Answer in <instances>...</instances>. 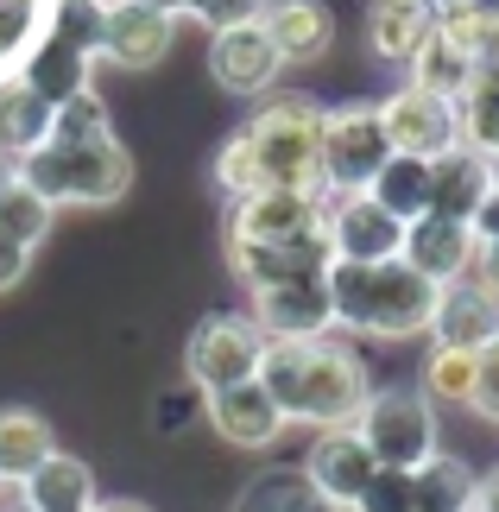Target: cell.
Returning a JSON list of instances; mask_svg holds the SVG:
<instances>
[{
  "label": "cell",
  "mask_w": 499,
  "mask_h": 512,
  "mask_svg": "<svg viewBox=\"0 0 499 512\" xmlns=\"http://www.w3.org/2000/svg\"><path fill=\"white\" fill-rule=\"evenodd\" d=\"M259 380L272 386L285 424H310V430L354 424L373 392L361 354L335 336H272L266 361H259Z\"/></svg>",
  "instance_id": "6da1fadb"
},
{
  "label": "cell",
  "mask_w": 499,
  "mask_h": 512,
  "mask_svg": "<svg viewBox=\"0 0 499 512\" xmlns=\"http://www.w3.org/2000/svg\"><path fill=\"white\" fill-rule=\"evenodd\" d=\"M329 298H335V329H354L373 342H411L430 336L443 285L424 279L405 253L398 260H335Z\"/></svg>",
  "instance_id": "7a4b0ae2"
},
{
  "label": "cell",
  "mask_w": 499,
  "mask_h": 512,
  "mask_svg": "<svg viewBox=\"0 0 499 512\" xmlns=\"http://www.w3.org/2000/svg\"><path fill=\"white\" fill-rule=\"evenodd\" d=\"M241 140L259 165V190H316L323 184V108L310 95H266L259 114L241 127Z\"/></svg>",
  "instance_id": "3957f363"
},
{
  "label": "cell",
  "mask_w": 499,
  "mask_h": 512,
  "mask_svg": "<svg viewBox=\"0 0 499 512\" xmlns=\"http://www.w3.org/2000/svg\"><path fill=\"white\" fill-rule=\"evenodd\" d=\"M13 171L26 177L38 196H51L57 209L64 203H83V209L114 203V196H127V184H133V159H127V146L114 140V133H89V140L51 133V140Z\"/></svg>",
  "instance_id": "277c9868"
},
{
  "label": "cell",
  "mask_w": 499,
  "mask_h": 512,
  "mask_svg": "<svg viewBox=\"0 0 499 512\" xmlns=\"http://www.w3.org/2000/svg\"><path fill=\"white\" fill-rule=\"evenodd\" d=\"M354 430L367 437L379 468H424L443 449V424H436V405L424 399V386H373Z\"/></svg>",
  "instance_id": "5b68a950"
},
{
  "label": "cell",
  "mask_w": 499,
  "mask_h": 512,
  "mask_svg": "<svg viewBox=\"0 0 499 512\" xmlns=\"http://www.w3.org/2000/svg\"><path fill=\"white\" fill-rule=\"evenodd\" d=\"M386 159H392V140H386V121H379V102L323 108V184H329V196L367 190Z\"/></svg>",
  "instance_id": "8992f818"
},
{
  "label": "cell",
  "mask_w": 499,
  "mask_h": 512,
  "mask_svg": "<svg viewBox=\"0 0 499 512\" xmlns=\"http://www.w3.org/2000/svg\"><path fill=\"white\" fill-rule=\"evenodd\" d=\"M266 329H259L253 317H234V310H222V317H203L190 329L184 342V380L196 392H215V386H234V380H253L259 361H266Z\"/></svg>",
  "instance_id": "52a82bcc"
},
{
  "label": "cell",
  "mask_w": 499,
  "mask_h": 512,
  "mask_svg": "<svg viewBox=\"0 0 499 512\" xmlns=\"http://www.w3.org/2000/svg\"><path fill=\"white\" fill-rule=\"evenodd\" d=\"M379 121H386L392 152H411V159H443L449 146H462V108L417 83H398L379 102Z\"/></svg>",
  "instance_id": "ba28073f"
},
{
  "label": "cell",
  "mask_w": 499,
  "mask_h": 512,
  "mask_svg": "<svg viewBox=\"0 0 499 512\" xmlns=\"http://www.w3.org/2000/svg\"><path fill=\"white\" fill-rule=\"evenodd\" d=\"M329 228V196L316 190H253L228 209V241H304Z\"/></svg>",
  "instance_id": "9c48e42d"
},
{
  "label": "cell",
  "mask_w": 499,
  "mask_h": 512,
  "mask_svg": "<svg viewBox=\"0 0 499 512\" xmlns=\"http://www.w3.org/2000/svg\"><path fill=\"white\" fill-rule=\"evenodd\" d=\"M203 418L215 424V437H228L234 449H272L285 437V411H278L272 386L259 380H234V386H215L203 392Z\"/></svg>",
  "instance_id": "30bf717a"
},
{
  "label": "cell",
  "mask_w": 499,
  "mask_h": 512,
  "mask_svg": "<svg viewBox=\"0 0 499 512\" xmlns=\"http://www.w3.org/2000/svg\"><path fill=\"white\" fill-rule=\"evenodd\" d=\"M247 317L266 336H329L335 329V298H329V272L310 279H278V285H253V310Z\"/></svg>",
  "instance_id": "8fae6325"
},
{
  "label": "cell",
  "mask_w": 499,
  "mask_h": 512,
  "mask_svg": "<svg viewBox=\"0 0 499 512\" xmlns=\"http://www.w3.org/2000/svg\"><path fill=\"white\" fill-rule=\"evenodd\" d=\"M209 76H215L228 95H272L278 76H285V57H278L266 19H247V26L215 32V45H209Z\"/></svg>",
  "instance_id": "7c38bea8"
},
{
  "label": "cell",
  "mask_w": 499,
  "mask_h": 512,
  "mask_svg": "<svg viewBox=\"0 0 499 512\" xmlns=\"http://www.w3.org/2000/svg\"><path fill=\"white\" fill-rule=\"evenodd\" d=\"M329 247L335 260H398L405 253V222L386 203H373L367 190L329 196Z\"/></svg>",
  "instance_id": "4fadbf2b"
},
{
  "label": "cell",
  "mask_w": 499,
  "mask_h": 512,
  "mask_svg": "<svg viewBox=\"0 0 499 512\" xmlns=\"http://www.w3.org/2000/svg\"><path fill=\"white\" fill-rule=\"evenodd\" d=\"M228 266H234V279L253 291V285L329 272L335 266V247H329V228L304 234V241H228Z\"/></svg>",
  "instance_id": "5bb4252c"
},
{
  "label": "cell",
  "mask_w": 499,
  "mask_h": 512,
  "mask_svg": "<svg viewBox=\"0 0 499 512\" xmlns=\"http://www.w3.org/2000/svg\"><path fill=\"white\" fill-rule=\"evenodd\" d=\"M304 475L348 512L354 500L367 494V481L379 475V462H373V449H367L361 430L342 424V430H316V443H310V456H304Z\"/></svg>",
  "instance_id": "9a60e30c"
},
{
  "label": "cell",
  "mask_w": 499,
  "mask_h": 512,
  "mask_svg": "<svg viewBox=\"0 0 499 512\" xmlns=\"http://www.w3.org/2000/svg\"><path fill=\"white\" fill-rule=\"evenodd\" d=\"M171 26L177 19L146 0H114V7H102V57L121 70H152L171 51Z\"/></svg>",
  "instance_id": "2e32d148"
},
{
  "label": "cell",
  "mask_w": 499,
  "mask_h": 512,
  "mask_svg": "<svg viewBox=\"0 0 499 512\" xmlns=\"http://www.w3.org/2000/svg\"><path fill=\"white\" fill-rule=\"evenodd\" d=\"M474 247H481V234L468 222H449V215H417V222H405V260L436 285L468 279Z\"/></svg>",
  "instance_id": "e0dca14e"
},
{
  "label": "cell",
  "mask_w": 499,
  "mask_h": 512,
  "mask_svg": "<svg viewBox=\"0 0 499 512\" xmlns=\"http://www.w3.org/2000/svg\"><path fill=\"white\" fill-rule=\"evenodd\" d=\"M487 190H493V159L474 152L468 140L449 146L443 159H430V215H449V222L474 228V209L487 203Z\"/></svg>",
  "instance_id": "ac0fdd59"
},
{
  "label": "cell",
  "mask_w": 499,
  "mask_h": 512,
  "mask_svg": "<svg viewBox=\"0 0 499 512\" xmlns=\"http://www.w3.org/2000/svg\"><path fill=\"white\" fill-rule=\"evenodd\" d=\"M51 127H57V102H45L26 76H7V83H0V159L26 165L32 152L51 140Z\"/></svg>",
  "instance_id": "d6986e66"
},
{
  "label": "cell",
  "mask_w": 499,
  "mask_h": 512,
  "mask_svg": "<svg viewBox=\"0 0 499 512\" xmlns=\"http://www.w3.org/2000/svg\"><path fill=\"white\" fill-rule=\"evenodd\" d=\"M266 32L285 64H316L329 45H335V13L323 0H266Z\"/></svg>",
  "instance_id": "ffe728a7"
},
{
  "label": "cell",
  "mask_w": 499,
  "mask_h": 512,
  "mask_svg": "<svg viewBox=\"0 0 499 512\" xmlns=\"http://www.w3.org/2000/svg\"><path fill=\"white\" fill-rule=\"evenodd\" d=\"M430 336L449 342V348H474V354H481L487 342H499V304L474 279H455V285H443V298H436Z\"/></svg>",
  "instance_id": "44dd1931"
},
{
  "label": "cell",
  "mask_w": 499,
  "mask_h": 512,
  "mask_svg": "<svg viewBox=\"0 0 499 512\" xmlns=\"http://www.w3.org/2000/svg\"><path fill=\"white\" fill-rule=\"evenodd\" d=\"M430 32H436L430 0H373L367 7V45H373V57H386V64H411Z\"/></svg>",
  "instance_id": "7402d4cb"
},
{
  "label": "cell",
  "mask_w": 499,
  "mask_h": 512,
  "mask_svg": "<svg viewBox=\"0 0 499 512\" xmlns=\"http://www.w3.org/2000/svg\"><path fill=\"white\" fill-rule=\"evenodd\" d=\"M51 456H57V437H51V424L38 418V411H26V405L0 411V481L7 487L32 481Z\"/></svg>",
  "instance_id": "603a6c76"
},
{
  "label": "cell",
  "mask_w": 499,
  "mask_h": 512,
  "mask_svg": "<svg viewBox=\"0 0 499 512\" xmlns=\"http://www.w3.org/2000/svg\"><path fill=\"white\" fill-rule=\"evenodd\" d=\"M234 512H342V506L304 475V462H297V468H266V475H253L241 494H234Z\"/></svg>",
  "instance_id": "cb8c5ba5"
},
{
  "label": "cell",
  "mask_w": 499,
  "mask_h": 512,
  "mask_svg": "<svg viewBox=\"0 0 499 512\" xmlns=\"http://www.w3.org/2000/svg\"><path fill=\"white\" fill-rule=\"evenodd\" d=\"M19 494L32 500V512H95V475L76 456H64V449H57V456L38 468L32 481H19Z\"/></svg>",
  "instance_id": "d4e9b609"
},
{
  "label": "cell",
  "mask_w": 499,
  "mask_h": 512,
  "mask_svg": "<svg viewBox=\"0 0 499 512\" xmlns=\"http://www.w3.org/2000/svg\"><path fill=\"white\" fill-rule=\"evenodd\" d=\"M411 487H417V512H474V494H481V475L449 456V449H436L424 468H411Z\"/></svg>",
  "instance_id": "484cf974"
},
{
  "label": "cell",
  "mask_w": 499,
  "mask_h": 512,
  "mask_svg": "<svg viewBox=\"0 0 499 512\" xmlns=\"http://www.w3.org/2000/svg\"><path fill=\"white\" fill-rule=\"evenodd\" d=\"M373 203H386L398 222H417V215H430V159H411V152H392L379 177L367 184Z\"/></svg>",
  "instance_id": "4316f807"
},
{
  "label": "cell",
  "mask_w": 499,
  "mask_h": 512,
  "mask_svg": "<svg viewBox=\"0 0 499 512\" xmlns=\"http://www.w3.org/2000/svg\"><path fill=\"white\" fill-rule=\"evenodd\" d=\"M405 70H411L405 83H417V89H436V95H449V102H462V89L474 83V57H468L462 45H449L443 32H430L424 45H417V57H411Z\"/></svg>",
  "instance_id": "83f0119b"
},
{
  "label": "cell",
  "mask_w": 499,
  "mask_h": 512,
  "mask_svg": "<svg viewBox=\"0 0 499 512\" xmlns=\"http://www.w3.org/2000/svg\"><path fill=\"white\" fill-rule=\"evenodd\" d=\"M462 140L474 152H487V159H499V57H487V64H474V83L462 89Z\"/></svg>",
  "instance_id": "f1b7e54d"
},
{
  "label": "cell",
  "mask_w": 499,
  "mask_h": 512,
  "mask_svg": "<svg viewBox=\"0 0 499 512\" xmlns=\"http://www.w3.org/2000/svg\"><path fill=\"white\" fill-rule=\"evenodd\" d=\"M474 380H481V354L430 342V354H424V399L436 411H443V405H468L474 399Z\"/></svg>",
  "instance_id": "f546056e"
},
{
  "label": "cell",
  "mask_w": 499,
  "mask_h": 512,
  "mask_svg": "<svg viewBox=\"0 0 499 512\" xmlns=\"http://www.w3.org/2000/svg\"><path fill=\"white\" fill-rule=\"evenodd\" d=\"M436 32L462 45L474 64H487V57H499V0H455L436 13Z\"/></svg>",
  "instance_id": "4dcf8cb0"
},
{
  "label": "cell",
  "mask_w": 499,
  "mask_h": 512,
  "mask_svg": "<svg viewBox=\"0 0 499 512\" xmlns=\"http://www.w3.org/2000/svg\"><path fill=\"white\" fill-rule=\"evenodd\" d=\"M51 222H57V203H51V196H38L19 171H7V184H0V234L38 247L51 234Z\"/></svg>",
  "instance_id": "1f68e13d"
},
{
  "label": "cell",
  "mask_w": 499,
  "mask_h": 512,
  "mask_svg": "<svg viewBox=\"0 0 499 512\" xmlns=\"http://www.w3.org/2000/svg\"><path fill=\"white\" fill-rule=\"evenodd\" d=\"M348 512H417V487H411V468H379L367 481V494L354 500Z\"/></svg>",
  "instance_id": "d6a6232c"
},
{
  "label": "cell",
  "mask_w": 499,
  "mask_h": 512,
  "mask_svg": "<svg viewBox=\"0 0 499 512\" xmlns=\"http://www.w3.org/2000/svg\"><path fill=\"white\" fill-rule=\"evenodd\" d=\"M266 13V0H190V19H203L209 32H228V26H247V19Z\"/></svg>",
  "instance_id": "836d02e7"
},
{
  "label": "cell",
  "mask_w": 499,
  "mask_h": 512,
  "mask_svg": "<svg viewBox=\"0 0 499 512\" xmlns=\"http://www.w3.org/2000/svg\"><path fill=\"white\" fill-rule=\"evenodd\" d=\"M468 411H474V418H487V424H499V342L481 348V380H474Z\"/></svg>",
  "instance_id": "e575fe53"
},
{
  "label": "cell",
  "mask_w": 499,
  "mask_h": 512,
  "mask_svg": "<svg viewBox=\"0 0 499 512\" xmlns=\"http://www.w3.org/2000/svg\"><path fill=\"white\" fill-rule=\"evenodd\" d=\"M26 266H32V247L13 241V234H0V291H13L19 279H26Z\"/></svg>",
  "instance_id": "d590c367"
},
{
  "label": "cell",
  "mask_w": 499,
  "mask_h": 512,
  "mask_svg": "<svg viewBox=\"0 0 499 512\" xmlns=\"http://www.w3.org/2000/svg\"><path fill=\"white\" fill-rule=\"evenodd\" d=\"M468 279L487 291V298L499 304V241H481L474 247V266H468Z\"/></svg>",
  "instance_id": "8d00e7d4"
},
{
  "label": "cell",
  "mask_w": 499,
  "mask_h": 512,
  "mask_svg": "<svg viewBox=\"0 0 499 512\" xmlns=\"http://www.w3.org/2000/svg\"><path fill=\"white\" fill-rule=\"evenodd\" d=\"M474 234L481 241H499V177H493V190H487V203L474 209Z\"/></svg>",
  "instance_id": "74e56055"
},
{
  "label": "cell",
  "mask_w": 499,
  "mask_h": 512,
  "mask_svg": "<svg viewBox=\"0 0 499 512\" xmlns=\"http://www.w3.org/2000/svg\"><path fill=\"white\" fill-rule=\"evenodd\" d=\"M474 512H499V468L481 475V494H474Z\"/></svg>",
  "instance_id": "f35d334b"
},
{
  "label": "cell",
  "mask_w": 499,
  "mask_h": 512,
  "mask_svg": "<svg viewBox=\"0 0 499 512\" xmlns=\"http://www.w3.org/2000/svg\"><path fill=\"white\" fill-rule=\"evenodd\" d=\"M95 512H152L146 500H95Z\"/></svg>",
  "instance_id": "ab89813d"
},
{
  "label": "cell",
  "mask_w": 499,
  "mask_h": 512,
  "mask_svg": "<svg viewBox=\"0 0 499 512\" xmlns=\"http://www.w3.org/2000/svg\"><path fill=\"white\" fill-rule=\"evenodd\" d=\"M146 7H158V13H171V19H177V13H190V0H146Z\"/></svg>",
  "instance_id": "60d3db41"
},
{
  "label": "cell",
  "mask_w": 499,
  "mask_h": 512,
  "mask_svg": "<svg viewBox=\"0 0 499 512\" xmlns=\"http://www.w3.org/2000/svg\"><path fill=\"white\" fill-rule=\"evenodd\" d=\"M0 512H32V500H26V494H19V500H7V494H0Z\"/></svg>",
  "instance_id": "b9f144b4"
},
{
  "label": "cell",
  "mask_w": 499,
  "mask_h": 512,
  "mask_svg": "<svg viewBox=\"0 0 499 512\" xmlns=\"http://www.w3.org/2000/svg\"><path fill=\"white\" fill-rule=\"evenodd\" d=\"M430 7H436V13H443V7H455V0H430Z\"/></svg>",
  "instance_id": "7bdbcfd3"
},
{
  "label": "cell",
  "mask_w": 499,
  "mask_h": 512,
  "mask_svg": "<svg viewBox=\"0 0 499 512\" xmlns=\"http://www.w3.org/2000/svg\"><path fill=\"white\" fill-rule=\"evenodd\" d=\"M7 171H13V165H7V159H0V184H7Z\"/></svg>",
  "instance_id": "ee69618b"
},
{
  "label": "cell",
  "mask_w": 499,
  "mask_h": 512,
  "mask_svg": "<svg viewBox=\"0 0 499 512\" xmlns=\"http://www.w3.org/2000/svg\"><path fill=\"white\" fill-rule=\"evenodd\" d=\"M0 64H7V51H0Z\"/></svg>",
  "instance_id": "f6af8a7d"
},
{
  "label": "cell",
  "mask_w": 499,
  "mask_h": 512,
  "mask_svg": "<svg viewBox=\"0 0 499 512\" xmlns=\"http://www.w3.org/2000/svg\"><path fill=\"white\" fill-rule=\"evenodd\" d=\"M0 494H7V481H0Z\"/></svg>",
  "instance_id": "bcb514c9"
}]
</instances>
